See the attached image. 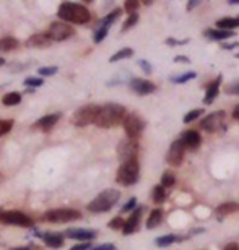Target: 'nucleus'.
Masks as SVG:
<instances>
[{"mask_svg":"<svg viewBox=\"0 0 239 250\" xmlns=\"http://www.w3.org/2000/svg\"><path fill=\"white\" fill-rule=\"evenodd\" d=\"M133 56V49L130 47H124L121 51H117L114 56L109 59V62L114 63V62H119V61H124V59H130Z\"/></svg>","mask_w":239,"mask_h":250,"instance_id":"obj_30","label":"nucleus"},{"mask_svg":"<svg viewBox=\"0 0 239 250\" xmlns=\"http://www.w3.org/2000/svg\"><path fill=\"white\" fill-rule=\"evenodd\" d=\"M124 130H126L127 133V138L130 140H138L142 137L143 130H145V125L147 122L143 121L142 116H138V114L132 112V114H127L126 121H124Z\"/></svg>","mask_w":239,"mask_h":250,"instance_id":"obj_7","label":"nucleus"},{"mask_svg":"<svg viewBox=\"0 0 239 250\" xmlns=\"http://www.w3.org/2000/svg\"><path fill=\"white\" fill-rule=\"evenodd\" d=\"M109 229H114V231H119V229H124V226H126V221L121 218V216H116L112 218L111 221H109Z\"/></svg>","mask_w":239,"mask_h":250,"instance_id":"obj_38","label":"nucleus"},{"mask_svg":"<svg viewBox=\"0 0 239 250\" xmlns=\"http://www.w3.org/2000/svg\"><path fill=\"white\" fill-rule=\"evenodd\" d=\"M43 83H44V80L36 78V77H28L26 80H24V84L29 88H39V86H43Z\"/></svg>","mask_w":239,"mask_h":250,"instance_id":"obj_40","label":"nucleus"},{"mask_svg":"<svg viewBox=\"0 0 239 250\" xmlns=\"http://www.w3.org/2000/svg\"><path fill=\"white\" fill-rule=\"evenodd\" d=\"M64 237L61 232H43L41 234V239L44 241L47 247L51 249H61L64 246Z\"/></svg>","mask_w":239,"mask_h":250,"instance_id":"obj_18","label":"nucleus"},{"mask_svg":"<svg viewBox=\"0 0 239 250\" xmlns=\"http://www.w3.org/2000/svg\"><path fill=\"white\" fill-rule=\"evenodd\" d=\"M239 47V42H233V44H221V49H228V51H231V49H236Z\"/></svg>","mask_w":239,"mask_h":250,"instance_id":"obj_49","label":"nucleus"},{"mask_svg":"<svg viewBox=\"0 0 239 250\" xmlns=\"http://www.w3.org/2000/svg\"><path fill=\"white\" fill-rule=\"evenodd\" d=\"M143 207H137L133 211L130 213V216L127 218L126 221V226H124L122 232L129 236V234H133L138 231V228H140V221H142V214H143Z\"/></svg>","mask_w":239,"mask_h":250,"instance_id":"obj_14","label":"nucleus"},{"mask_svg":"<svg viewBox=\"0 0 239 250\" xmlns=\"http://www.w3.org/2000/svg\"><path fill=\"white\" fill-rule=\"evenodd\" d=\"M117 154H119V159L122 163L129 161V159H133L137 158L138 154V145H137V140H130V138H126L119 143L117 146Z\"/></svg>","mask_w":239,"mask_h":250,"instance_id":"obj_12","label":"nucleus"},{"mask_svg":"<svg viewBox=\"0 0 239 250\" xmlns=\"http://www.w3.org/2000/svg\"><path fill=\"white\" fill-rule=\"evenodd\" d=\"M129 86H130L132 91L137 93L138 96H147V94H152L156 91V84L143 78H132Z\"/></svg>","mask_w":239,"mask_h":250,"instance_id":"obj_13","label":"nucleus"},{"mask_svg":"<svg viewBox=\"0 0 239 250\" xmlns=\"http://www.w3.org/2000/svg\"><path fill=\"white\" fill-rule=\"evenodd\" d=\"M138 7H140V2H138V0H127L126 5H124V10H126L129 15H133V13H137Z\"/></svg>","mask_w":239,"mask_h":250,"instance_id":"obj_37","label":"nucleus"},{"mask_svg":"<svg viewBox=\"0 0 239 250\" xmlns=\"http://www.w3.org/2000/svg\"><path fill=\"white\" fill-rule=\"evenodd\" d=\"M122 15V10L121 8H114L111 13H108L106 17H104L103 20H101V23H99V26H106V28H109L111 24L116 21V20L121 17Z\"/></svg>","mask_w":239,"mask_h":250,"instance_id":"obj_29","label":"nucleus"},{"mask_svg":"<svg viewBox=\"0 0 239 250\" xmlns=\"http://www.w3.org/2000/svg\"><path fill=\"white\" fill-rule=\"evenodd\" d=\"M82 218V213L72 208H56V209H49L43 214L44 221L49 223H72Z\"/></svg>","mask_w":239,"mask_h":250,"instance_id":"obj_6","label":"nucleus"},{"mask_svg":"<svg viewBox=\"0 0 239 250\" xmlns=\"http://www.w3.org/2000/svg\"><path fill=\"white\" fill-rule=\"evenodd\" d=\"M166 197H168L166 188H164L163 186H156L155 188L152 190V200H153V203L161 205V203L166 202Z\"/></svg>","mask_w":239,"mask_h":250,"instance_id":"obj_27","label":"nucleus"},{"mask_svg":"<svg viewBox=\"0 0 239 250\" xmlns=\"http://www.w3.org/2000/svg\"><path fill=\"white\" fill-rule=\"evenodd\" d=\"M12 250H31V249H29V247H15Z\"/></svg>","mask_w":239,"mask_h":250,"instance_id":"obj_53","label":"nucleus"},{"mask_svg":"<svg viewBox=\"0 0 239 250\" xmlns=\"http://www.w3.org/2000/svg\"><path fill=\"white\" fill-rule=\"evenodd\" d=\"M51 39L46 36V33L43 34H34L26 41V46L28 47H38V49H44V47H49L51 46Z\"/></svg>","mask_w":239,"mask_h":250,"instance_id":"obj_21","label":"nucleus"},{"mask_svg":"<svg viewBox=\"0 0 239 250\" xmlns=\"http://www.w3.org/2000/svg\"><path fill=\"white\" fill-rule=\"evenodd\" d=\"M64 236L68 239H77V241H83V242H91L96 239L98 232L93 231V229H78V228H70L64 232Z\"/></svg>","mask_w":239,"mask_h":250,"instance_id":"obj_16","label":"nucleus"},{"mask_svg":"<svg viewBox=\"0 0 239 250\" xmlns=\"http://www.w3.org/2000/svg\"><path fill=\"white\" fill-rule=\"evenodd\" d=\"M108 33H109V28L106 26H98L96 29H94V34H93V41L99 44L101 41H104V38L108 36Z\"/></svg>","mask_w":239,"mask_h":250,"instance_id":"obj_34","label":"nucleus"},{"mask_svg":"<svg viewBox=\"0 0 239 250\" xmlns=\"http://www.w3.org/2000/svg\"><path fill=\"white\" fill-rule=\"evenodd\" d=\"M179 140L182 142L186 149H191V151H196L202 145V135L197 130H186V132L181 133V138Z\"/></svg>","mask_w":239,"mask_h":250,"instance_id":"obj_15","label":"nucleus"},{"mask_svg":"<svg viewBox=\"0 0 239 250\" xmlns=\"http://www.w3.org/2000/svg\"><path fill=\"white\" fill-rule=\"evenodd\" d=\"M225 119H226L225 111H215V112L208 114V116L200 122V128L205 130V132H208V133H215V132H218V130L226 128L225 127Z\"/></svg>","mask_w":239,"mask_h":250,"instance_id":"obj_10","label":"nucleus"},{"mask_svg":"<svg viewBox=\"0 0 239 250\" xmlns=\"http://www.w3.org/2000/svg\"><path fill=\"white\" fill-rule=\"evenodd\" d=\"M73 34H75V29L65 21H54L49 24V28L46 31V36L51 39V41H57V42L65 41V39L72 38Z\"/></svg>","mask_w":239,"mask_h":250,"instance_id":"obj_8","label":"nucleus"},{"mask_svg":"<svg viewBox=\"0 0 239 250\" xmlns=\"http://www.w3.org/2000/svg\"><path fill=\"white\" fill-rule=\"evenodd\" d=\"M99 109L101 106L98 104H88V106H82L80 109H77L72 116V124L77 125V127H87L89 124H94L98 119Z\"/></svg>","mask_w":239,"mask_h":250,"instance_id":"obj_5","label":"nucleus"},{"mask_svg":"<svg viewBox=\"0 0 239 250\" xmlns=\"http://www.w3.org/2000/svg\"><path fill=\"white\" fill-rule=\"evenodd\" d=\"M91 250H117L114 244H101V246L98 247H93Z\"/></svg>","mask_w":239,"mask_h":250,"instance_id":"obj_46","label":"nucleus"},{"mask_svg":"<svg viewBox=\"0 0 239 250\" xmlns=\"http://www.w3.org/2000/svg\"><path fill=\"white\" fill-rule=\"evenodd\" d=\"M119 198H121V192L117 188H106L96 195V198H93L87 208L91 213H108L119 202Z\"/></svg>","mask_w":239,"mask_h":250,"instance_id":"obj_3","label":"nucleus"},{"mask_svg":"<svg viewBox=\"0 0 239 250\" xmlns=\"http://www.w3.org/2000/svg\"><path fill=\"white\" fill-rule=\"evenodd\" d=\"M0 223L3 224H12V226H20V228H31L33 226V219L23 214L22 211H17V209H10V211H5V209H0Z\"/></svg>","mask_w":239,"mask_h":250,"instance_id":"obj_9","label":"nucleus"},{"mask_svg":"<svg viewBox=\"0 0 239 250\" xmlns=\"http://www.w3.org/2000/svg\"><path fill=\"white\" fill-rule=\"evenodd\" d=\"M57 15L61 21L73 23V24H85L91 20V13L85 5L73 3V2H64L57 10Z\"/></svg>","mask_w":239,"mask_h":250,"instance_id":"obj_2","label":"nucleus"},{"mask_svg":"<svg viewBox=\"0 0 239 250\" xmlns=\"http://www.w3.org/2000/svg\"><path fill=\"white\" fill-rule=\"evenodd\" d=\"M3 63H5V61H3L2 57H0V65H3Z\"/></svg>","mask_w":239,"mask_h":250,"instance_id":"obj_55","label":"nucleus"},{"mask_svg":"<svg viewBox=\"0 0 239 250\" xmlns=\"http://www.w3.org/2000/svg\"><path fill=\"white\" fill-rule=\"evenodd\" d=\"M57 70H59L57 67H41L38 72H39L41 77H52V75L57 73Z\"/></svg>","mask_w":239,"mask_h":250,"instance_id":"obj_42","label":"nucleus"},{"mask_svg":"<svg viewBox=\"0 0 239 250\" xmlns=\"http://www.w3.org/2000/svg\"><path fill=\"white\" fill-rule=\"evenodd\" d=\"M18 46H20V42L17 38L5 36L0 39V52H10V51H13V49H17Z\"/></svg>","mask_w":239,"mask_h":250,"instance_id":"obj_26","label":"nucleus"},{"mask_svg":"<svg viewBox=\"0 0 239 250\" xmlns=\"http://www.w3.org/2000/svg\"><path fill=\"white\" fill-rule=\"evenodd\" d=\"M203 109L200 107V109H192V111H189L186 116H184V124H191V122H194V121H198L202 116H203Z\"/></svg>","mask_w":239,"mask_h":250,"instance_id":"obj_31","label":"nucleus"},{"mask_svg":"<svg viewBox=\"0 0 239 250\" xmlns=\"http://www.w3.org/2000/svg\"><path fill=\"white\" fill-rule=\"evenodd\" d=\"M235 31H226V29H212L208 28L203 31V36H205L207 39H212V41H225V39L228 38H233L235 36Z\"/></svg>","mask_w":239,"mask_h":250,"instance_id":"obj_20","label":"nucleus"},{"mask_svg":"<svg viewBox=\"0 0 239 250\" xmlns=\"http://www.w3.org/2000/svg\"><path fill=\"white\" fill-rule=\"evenodd\" d=\"M184 153H186V146L182 145L181 140H176L169 146V151L166 154V163L173 167H179L184 161Z\"/></svg>","mask_w":239,"mask_h":250,"instance_id":"obj_11","label":"nucleus"},{"mask_svg":"<svg viewBox=\"0 0 239 250\" xmlns=\"http://www.w3.org/2000/svg\"><path fill=\"white\" fill-rule=\"evenodd\" d=\"M174 184H176V176H174L171 171H166L161 176V186L164 188H169V187H173Z\"/></svg>","mask_w":239,"mask_h":250,"instance_id":"obj_33","label":"nucleus"},{"mask_svg":"<svg viewBox=\"0 0 239 250\" xmlns=\"http://www.w3.org/2000/svg\"><path fill=\"white\" fill-rule=\"evenodd\" d=\"M228 3H231V5H236V3H239V0H230Z\"/></svg>","mask_w":239,"mask_h":250,"instance_id":"obj_54","label":"nucleus"},{"mask_svg":"<svg viewBox=\"0 0 239 250\" xmlns=\"http://www.w3.org/2000/svg\"><path fill=\"white\" fill-rule=\"evenodd\" d=\"M161 221H163V209L161 208L152 209L150 216H148V219H147V229H155V228H158L159 224H161Z\"/></svg>","mask_w":239,"mask_h":250,"instance_id":"obj_24","label":"nucleus"},{"mask_svg":"<svg viewBox=\"0 0 239 250\" xmlns=\"http://www.w3.org/2000/svg\"><path fill=\"white\" fill-rule=\"evenodd\" d=\"M221 80H223V77L221 75H218V77L210 83V86L207 88V93H205V96H203V104H205V106H210V104L217 99L218 93H220Z\"/></svg>","mask_w":239,"mask_h":250,"instance_id":"obj_17","label":"nucleus"},{"mask_svg":"<svg viewBox=\"0 0 239 250\" xmlns=\"http://www.w3.org/2000/svg\"><path fill=\"white\" fill-rule=\"evenodd\" d=\"M187 42H189V39H182V41H177V39H174V38L166 39L168 46H184V44H187Z\"/></svg>","mask_w":239,"mask_h":250,"instance_id":"obj_43","label":"nucleus"},{"mask_svg":"<svg viewBox=\"0 0 239 250\" xmlns=\"http://www.w3.org/2000/svg\"><path fill=\"white\" fill-rule=\"evenodd\" d=\"M235 57H236V59H239V52L236 54V56H235Z\"/></svg>","mask_w":239,"mask_h":250,"instance_id":"obj_56","label":"nucleus"},{"mask_svg":"<svg viewBox=\"0 0 239 250\" xmlns=\"http://www.w3.org/2000/svg\"><path fill=\"white\" fill-rule=\"evenodd\" d=\"M223 250H239V244L238 242H230V244H226V246L223 247Z\"/></svg>","mask_w":239,"mask_h":250,"instance_id":"obj_47","label":"nucleus"},{"mask_svg":"<svg viewBox=\"0 0 239 250\" xmlns=\"http://www.w3.org/2000/svg\"><path fill=\"white\" fill-rule=\"evenodd\" d=\"M233 119H235V121H239V104L233 109Z\"/></svg>","mask_w":239,"mask_h":250,"instance_id":"obj_51","label":"nucleus"},{"mask_svg":"<svg viewBox=\"0 0 239 250\" xmlns=\"http://www.w3.org/2000/svg\"><path fill=\"white\" fill-rule=\"evenodd\" d=\"M174 62H177V63H189V62H191V59L184 57V56H177V57H174Z\"/></svg>","mask_w":239,"mask_h":250,"instance_id":"obj_48","label":"nucleus"},{"mask_svg":"<svg viewBox=\"0 0 239 250\" xmlns=\"http://www.w3.org/2000/svg\"><path fill=\"white\" fill-rule=\"evenodd\" d=\"M22 103V94L17 93V91H12V93H7L5 96L2 98V104L3 106H18Z\"/></svg>","mask_w":239,"mask_h":250,"instance_id":"obj_28","label":"nucleus"},{"mask_svg":"<svg viewBox=\"0 0 239 250\" xmlns=\"http://www.w3.org/2000/svg\"><path fill=\"white\" fill-rule=\"evenodd\" d=\"M91 244L89 242H83V244H78V246H73L70 250H91Z\"/></svg>","mask_w":239,"mask_h":250,"instance_id":"obj_45","label":"nucleus"},{"mask_svg":"<svg viewBox=\"0 0 239 250\" xmlns=\"http://www.w3.org/2000/svg\"><path fill=\"white\" fill-rule=\"evenodd\" d=\"M137 23H138V15H137V13H133V15H129V17H127V20H126V21H124V24H122V33L129 31V29L135 26Z\"/></svg>","mask_w":239,"mask_h":250,"instance_id":"obj_35","label":"nucleus"},{"mask_svg":"<svg viewBox=\"0 0 239 250\" xmlns=\"http://www.w3.org/2000/svg\"><path fill=\"white\" fill-rule=\"evenodd\" d=\"M225 93L230 94V96H239V80L238 82H233L225 86Z\"/></svg>","mask_w":239,"mask_h":250,"instance_id":"obj_39","label":"nucleus"},{"mask_svg":"<svg viewBox=\"0 0 239 250\" xmlns=\"http://www.w3.org/2000/svg\"><path fill=\"white\" fill-rule=\"evenodd\" d=\"M196 77H197V73H196V72H186V73L177 75V77H173V78H171V82H173V83H176V84H182V83L191 82V80H194Z\"/></svg>","mask_w":239,"mask_h":250,"instance_id":"obj_32","label":"nucleus"},{"mask_svg":"<svg viewBox=\"0 0 239 250\" xmlns=\"http://www.w3.org/2000/svg\"><path fill=\"white\" fill-rule=\"evenodd\" d=\"M181 241H184V237L177 236V234H166V236L156 237L155 244L158 247H168V246H173V244L181 242Z\"/></svg>","mask_w":239,"mask_h":250,"instance_id":"obj_25","label":"nucleus"},{"mask_svg":"<svg viewBox=\"0 0 239 250\" xmlns=\"http://www.w3.org/2000/svg\"><path fill=\"white\" fill-rule=\"evenodd\" d=\"M126 117H127V111L122 104L108 103L99 109L98 119H96V122H94V125L99 128H112V127H117V125L124 124Z\"/></svg>","mask_w":239,"mask_h":250,"instance_id":"obj_1","label":"nucleus"},{"mask_svg":"<svg viewBox=\"0 0 239 250\" xmlns=\"http://www.w3.org/2000/svg\"><path fill=\"white\" fill-rule=\"evenodd\" d=\"M135 208H137V198H135V197H132L126 205H124L121 211H122V213H132Z\"/></svg>","mask_w":239,"mask_h":250,"instance_id":"obj_41","label":"nucleus"},{"mask_svg":"<svg viewBox=\"0 0 239 250\" xmlns=\"http://www.w3.org/2000/svg\"><path fill=\"white\" fill-rule=\"evenodd\" d=\"M239 211V203L236 202H226V203H221L220 207L217 208V214L218 218H223V216H228V214H233Z\"/></svg>","mask_w":239,"mask_h":250,"instance_id":"obj_23","label":"nucleus"},{"mask_svg":"<svg viewBox=\"0 0 239 250\" xmlns=\"http://www.w3.org/2000/svg\"><path fill=\"white\" fill-rule=\"evenodd\" d=\"M138 65H140L142 70H143V72H145L147 75H152L153 68H152V63H150V62H147V61H140V62H138Z\"/></svg>","mask_w":239,"mask_h":250,"instance_id":"obj_44","label":"nucleus"},{"mask_svg":"<svg viewBox=\"0 0 239 250\" xmlns=\"http://www.w3.org/2000/svg\"><path fill=\"white\" fill-rule=\"evenodd\" d=\"M200 5V2L198 0H191V2H187V10H192V8H196Z\"/></svg>","mask_w":239,"mask_h":250,"instance_id":"obj_50","label":"nucleus"},{"mask_svg":"<svg viewBox=\"0 0 239 250\" xmlns=\"http://www.w3.org/2000/svg\"><path fill=\"white\" fill-rule=\"evenodd\" d=\"M138 179H140V164H138L137 158L129 159V161L122 163L121 166H119L117 176H116L117 184L126 186V187H130V186H133V184L138 182Z\"/></svg>","mask_w":239,"mask_h":250,"instance_id":"obj_4","label":"nucleus"},{"mask_svg":"<svg viewBox=\"0 0 239 250\" xmlns=\"http://www.w3.org/2000/svg\"><path fill=\"white\" fill-rule=\"evenodd\" d=\"M59 119H61V114H49V116H44L41 117L39 121L33 125V128H41L43 132H47L49 128H52L54 125L59 122Z\"/></svg>","mask_w":239,"mask_h":250,"instance_id":"obj_19","label":"nucleus"},{"mask_svg":"<svg viewBox=\"0 0 239 250\" xmlns=\"http://www.w3.org/2000/svg\"><path fill=\"white\" fill-rule=\"evenodd\" d=\"M238 26H239V17H225L217 21V28L226 29V31H233V29Z\"/></svg>","mask_w":239,"mask_h":250,"instance_id":"obj_22","label":"nucleus"},{"mask_svg":"<svg viewBox=\"0 0 239 250\" xmlns=\"http://www.w3.org/2000/svg\"><path fill=\"white\" fill-rule=\"evenodd\" d=\"M13 119H0V137H3L5 133H8L13 128Z\"/></svg>","mask_w":239,"mask_h":250,"instance_id":"obj_36","label":"nucleus"},{"mask_svg":"<svg viewBox=\"0 0 239 250\" xmlns=\"http://www.w3.org/2000/svg\"><path fill=\"white\" fill-rule=\"evenodd\" d=\"M203 231H205L203 228H196V229H192V232H191V234H200V232H203Z\"/></svg>","mask_w":239,"mask_h":250,"instance_id":"obj_52","label":"nucleus"}]
</instances>
